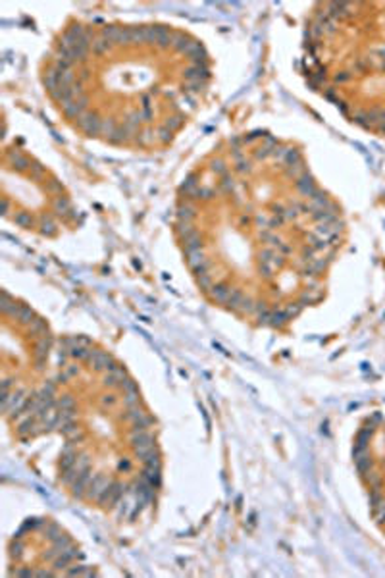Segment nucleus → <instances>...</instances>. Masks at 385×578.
Instances as JSON below:
<instances>
[{
    "mask_svg": "<svg viewBox=\"0 0 385 578\" xmlns=\"http://www.w3.org/2000/svg\"><path fill=\"white\" fill-rule=\"evenodd\" d=\"M110 478H106L104 474H93V478H91V482H89L87 486V495H85V500L89 501H96L98 500V495L104 491V488L110 484Z\"/></svg>",
    "mask_w": 385,
    "mask_h": 578,
    "instance_id": "f257e3e1",
    "label": "nucleus"
},
{
    "mask_svg": "<svg viewBox=\"0 0 385 578\" xmlns=\"http://www.w3.org/2000/svg\"><path fill=\"white\" fill-rule=\"evenodd\" d=\"M139 476H143L152 488H160V484H162V468H145L143 466Z\"/></svg>",
    "mask_w": 385,
    "mask_h": 578,
    "instance_id": "f03ea898",
    "label": "nucleus"
},
{
    "mask_svg": "<svg viewBox=\"0 0 385 578\" xmlns=\"http://www.w3.org/2000/svg\"><path fill=\"white\" fill-rule=\"evenodd\" d=\"M66 574L68 576H95L96 572L91 567H71V569H66Z\"/></svg>",
    "mask_w": 385,
    "mask_h": 578,
    "instance_id": "7ed1b4c3",
    "label": "nucleus"
},
{
    "mask_svg": "<svg viewBox=\"0 0 385 578\" xmlns=\"http://www.w3.org/2000/svg\"><path fill=\"white\" fill-rule=\"evenodd\" d=\"M44 534L48 538V542H54V540L60 534H64V532H62V528L56 524V522H48V524L44 526Z\"/></svg>",
    "mask_w": 385,
    "mask_h": 578,
    "instance_id": "20e7f679",
    "label": "nucleus"
},
{
    "mask_svg": "<svg viewBox=\"0 0 385 578\" xmlns=\"http://www.w3.org/2000/svg\"><path fill=\"white\" fill-rule=\"evenodd\" d=\"M23 549H25V543L21 542L19 538H14V543H12V547H10V553H12V557L18 561L23 557Z\"/></svg>",
    "mask_w": 385,
    "mask_h": 578,
    "instance_id": "39448f33",
    "label": "nucleus"
},
{
    "mask_svg": "<svg viewBox=\"0 0 385 578\" xmlns=\"http://www.w3.org/2000/svg\"><path fill=\"white\" fill-rule=\"evenodd\" d=\"M116 468H118V472H123V474L131 472V470H133V463H131V459H127V457H123V459H120V461L116 463Z\"/></svg>",
    "mask_w": 385,
    "mask_h": 578,
    "instance_id": "423d86ee",
    "label": "nucleus"
},
{
    "mask_svg": "<svg viewBox=\"0 0 385 578\" xmlns=\"http://www.w3.org/2000/svg\"><path fill=\"white\" fill-rule=\"evenodd\" d=\"M372 517L376 518V522L385 524V503H381V505H377V507L372 509Z\"/></svg>",
    "mask_w": 385,
    "mask_h": 578,
    "instance_id": "0eeeda50",
    "label": "nucleus"
},
{
    "mask_svg": "<svg viewBox=\"0 0 385 578\" xmlns=\"http://www.w3.org/2000/svg\"><path fill=\"white\" fill-rule=\"evenodd\" d=\"M14 574H16V576H33V570L31 569H18Z\"/></svg>",
    "mask_w": 385,
    "mask_h": 578,
    "instance_id": "6e6552de",
    "label": "nucleus"
}]
</instances>
